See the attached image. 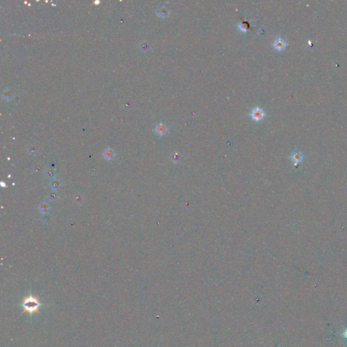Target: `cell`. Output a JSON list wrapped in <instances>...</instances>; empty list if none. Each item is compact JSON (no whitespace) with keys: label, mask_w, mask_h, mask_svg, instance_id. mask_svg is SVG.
I'll return each instance as SVG.
<instances>
[{"label":"cell","mask_w":347,"mask_h":347,"mask_svg":"<svg viewBox=\"0 0 347 347\" xmlns=\"http://www.w3.org/2000/svg\"><path fill=\"white\" fill-rule=\"evenodd\" d=\"M29 153L31 154L32 155H35L38 153V148L35 145H31L29 148Z\"/></svg>","instance_id":"obj_9"},{"label":"cell","mask_w":347,"mask_h":347,"mask_svg":"<svg viewBox=\"0 0 347 347\" xmlns=\"http://www.w3.org/2000/svg\"><path fill=\"white\" fill-rule=\"evenodd\" d=\"M157 12H158L159 15L162 16V17H165V16H166L168 14V10L165 8H161L159 10H158Z\"/></svg>","instance_id":"obj_10"},{"label":"cell","mask_w":347,"mask_h":347,"mask_svg":"<svg viewBox=\"0 0 347 347\" xmlns=\"http://www.w3.org/2000/svg\"><path fill=\"white\" fill-rule=\"evenodd\" d=\"M115 151L111 149H107L103 153V156L105 157V158L109 160L113 159L115 157Z\"/></svg>","instance_id":"obj_4"},{"label":"cell","mask_w":347,"mask_h":347,"mask_svg":"<svg viewBox=\"0 0 347 347\" xmlns=\"http://www.w3.org/2000/svg\"><path fill=\"white\" fill-rule=\"evenodd\" d=\"M46 176L48 178L52 179V178H54V177L55 176V172L53 170H48L47 172H46Z\"/></svg>","instance_id":"obj_12"},{"label":"cell","mask_w":347,"mask_h":347,"mask_svg":"<svg viewBox=\"0 0 347 347\" xmlns=\"http://www.w3.org/2000/svg\"><path fill=\"white\" fill-rule=\"evenodd\" d=\"M264 113L261 109H255L252 111V117L255 119H260L263 117Z\"/></svg>","instance_id":"obj_5"},{"label":"cell","mask_w":347,"mask_h":347,"mask_svg":"<svg viewBox=\"0 0 347 347\" xmlns=\"http://www.w3.org/2000/svg\"><path fill=\"white\" fill-rule=\"evenodd\" d=\"M43 221H44V222H45V223H48V222H49V221H50V218L48 216L44 217L43 218Z\"/></svg>","instance_id":"obj_17"},{"label":"cell","mask_w":347,"mask_h":347,"mask_svg":"<svg viewBox=\"0 0 347 347\" xmlns=\"http://www.w3.org/2000/svg\"><path fill=\"white\" fill-rule=\"evenodd\" d=\"M285 45H286V44H285V41L281 38H279V39H276L274 43L275 48L279 50H283L285 47Z\"/></svg>","instance_id":"obj_3"},{"label":"cell","mask_w":347,"mask_h":347,"mask_svg":"<svg viewBox=\"0 0 347 347\" xmlns=\"http://www.w3.org/2000/svg\"><path fill=\"white\" fill-rule=\"evenodd\" d=\"M180 158H181V157H180L179 154H178L177 153H175L172 154V159L173 162H178L179 159H180Z\"/></svg>","instance_id":"obj_14"},{"label":"cell","mask_w":347,"mask_h":347,"mask_svg":"<svg viewBox=\"0 0 347 347\" xmlns=\"http://www.w3.org/2000/svg\"><path fill=\"white\" fill-rule=\"evenodd\" d=\"M140 50H143V51H147L149 49V45L147 43H145V42H143V43H141L140 44Z\"/></svg>","instance_id":"obj_13"},{"label":"cell","mask_w":347,"mask_h":347,"mask_svg":"<svg viewBox=\"0 0 347 347\" xmlns=\"http://www.w3.org/2000/svg\"><path fill=\"white\" fill-rule=\"evenodd\" d=\"M49 197L51 200L52 201H54V200H56L57 199L58 197V195L57 192L55 191H53L52 192H50V194L49 195Z\"/></svg>","instance_id":"obj_11"},{"label":"cell","mask_w":347,"mask_h":347,"mask_svg":"<svg viewBox=\"0 0 347 347\" xmlns=\"http://www.w3.org/2000/svg\"><path fill=\"white\" fill-rule=\"evenodd\" d=\"M155 131L157 134H160V135H163L166 132V127L165 126L164 124H159L158 126L156 127Z\"/></svg>","instance_id":"obj_7"},{"label":"cell","mask_w":347,"mask_h":347,"mask_svg":"<svg viewBox=\"0 0 347 347\" xmlns=\"http://www.w3.org/2000/svg\"><path fill=\"white\" fill-rule=\"evenodd\" d=\"M292 159L294 161H299L300 159H301V154L300 153H298V152L294 153L292 155Z\"/></svg>","instance_id":"obj_15"},{"label":"cell","mask_w":347,"mask_h":347,"mask_svg":"<svg viewBox=\"0 0 347 347\" xmlns=\"http://www.w3.org/2000/svg\"><path fill=\"white\" fill-rule=\"evenodd\" d=\"M41 305L39 300L33 296L25 298L23 301V307L24 312H27L30 314H33L38 311V308Z\"/></svg>","instance_id":"obj_1"},{"label":"cell","mask_w":347,"mask_h":347,"mask_svg":"<svg viewBox=\"0 0 347 347\" xmlns=\"http://www.w3.org/2000/svg\"><path fill=\"white\" fill-rule=\"evenodd\" d=\"M39 210L43 214H47L50 211V206L47 203H42L39 205Z\"/></svg>","instance_id":"obj_6"},{"label":"cell","mask_w":347,"mask_h":347,"mask_svg":"<svg viewBox=\"0 0 347 347\" xmlns=\"http://www.w3.org/2000/svg\"><path fill=\"white\" fill-rule=\"evenodd\" d=\"M248 27H249V25L246 22H243L242 24H241V25H240V29H242L243 31H246L247 29H248Z\"/></svg>","instance_id":"obj_16"},{"label":"cell","mask_w":347,"mask_h":347,"mask_svg":"<svg viewBox=\"0 0 347 347\" xmlns=\"http://www.w3.org/2000/svg\"><path fill=\"white\" fill-rule=\"evenodd\" d=\"M342 335H343V336H344V338H346V339H347V328L345 330H344L343 333H342Z\"/></svg>","instance_id":"obj_18"},{"label":"cell","mask_w":347,"mask_h":347,"mask_svg":"<svg viewBox=\"0 0 347 347\" xmlns=\"http://www.w3.org/2000/svg\"><path fill=\"white\" fill-rule=\"evenodd\" d=\"M60 182L58 181H56V180H54L53 181L51 184H50V187H51L52 189H53V191H56V190L58 189L59 187H60Z\"/></svg>","instance_id":"obj_8"},{"label":"cell","mask_w":347,"mask_h":347,"mask_svg":"<svg viewBox=\"0 0 347 347\" xmlns=\"http://www.w3.org/2000/svg\"><path fill=\"white\" fill-rule=\"evenodd\" d=\"M2 98L6 100H10L14 98V93L9 89H5L2 92Z\"/></svg>","instance_id":"obj_2"}]
</instances>
